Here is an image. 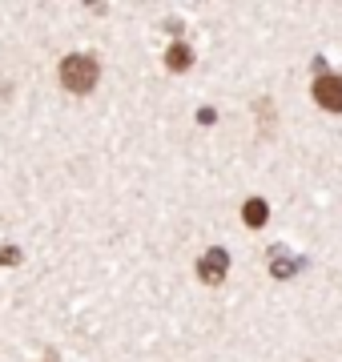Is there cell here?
<instances>
[{"label":"cell","mask_w":342,"mask_h":362,"mask_svg":"<svg viewBox=\"0 0 342 362\" xmlns=\"http://www.w3.org/2000/svg\"><path fill=\"white\" fill-rule=\"evenodd\" d=\"M97 77H101V65L93 61V57H65L61 61V85H65L69 93H89L93 85H97Z\"/></svg>","instance_id":"1"},{"label":"cell","mask_w":342,"mask_h":362,"mask_svg":"<svg viewBox=\"0 0 342 362\" xmlns=\"http://www.w3.org/2000/svg\"><path fill=\"white\" fill-rule=\"evenodd\" d=\"M314 101L322 105V109H330V113H342V77L322 73V77L314 81Z\"/></svg>","instance_id":"2"},{"label":"cell","mask_w":342,"mask_h":362,"mask_svg":"<svg viewBox=\"0 0 342 362\" xmlns=\"http://www.w3.org/2000/svg\"><path fill=\"white\" fill-rule=\"evenodd\" d=\"M225 270H230V254L225 250H206L201 254V262H198V274H201V282H210V286H218L225 278Z\"/></svg>","instance_id":"3"},{"label":"cell","mask_w":342,"mask_h":362,"mask_svg":"<svg viewBox=\"0 0 342 362\" xmlns=\"http://www.w3.org/2000/svg\"><path fill=\"white\" fill-rule=\"evenodd\" d=\"M165 65H170V73H185V69L194 65V49L177 40V45H173V49L165 52Z\"/></svg>","instance_id":"4"},{"label":"cell","mask_w":342,"mask_h":362,"mask_svg":"<svg viewBox=\"0 0 342 362\" xmlns=\"http://www.w3.org/2000/svg\"><path fill=\"white\" fill-rule=\"evenodd\" d=\"M242 218H246V226H250V230H258V226H266V218H270V206H266V202H258V197H250V202L242 206Z\"/></svg>","instance_id":"5"},{"label":"cell","mask_w":342,"mask_h":362,"mask_svg":"<svg viewBox=\"0 0 342 362\" xmlns=\"http://www.w3.org/2000/svg\"><path fill=\"white\" fill-rule=\"evenodd\" d=\"M270 274H274V278H290V274H294V262H286V258H274V266H270Z\"/></svg>","instance_id":"6"},{"label":"cell","mask_w":342,"mask_h":362,"mask_svg":"<svg viewBox=\"0 0 342 362\" xmlns=\"http://www.w3.org/2000/svg\"><path fill=\"white\" fill-rule=\"evenodd\" d=\"M0 262H4V266H16V262H20V250L16 246H0Z\"/></svg>","instance_id":"7"},{"label":"cell","mask_w":342,"mask_h":362,"mask_svg":"<svg viewBox=\"0 0 342 362\" xmlns=\"http://www.w3.org/2000/svg\"><path fill=\"white\" fill-rule=\"evenodd\" d=\"M49 362H57V358H49Z\"/></svg>","instance_id":"8"}]
</instances>
